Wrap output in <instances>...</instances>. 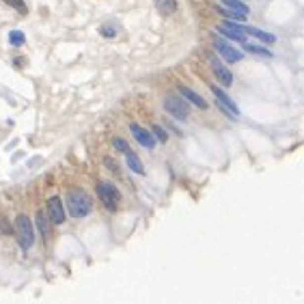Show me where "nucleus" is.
<instances>
[{"instance_id":"19","label":"nucleus","mask_w":304,"mask_h":304,"mask_svg":"<svg viewBox=\"0 0 304 304\" xmlns=\"http://www.w3.org/2000/svg\"><path fill=\"white\" fill-rule=\"evenodd\" d=\"M224 2H226V7L231 11H235V13H242V15L248 13V7L244 2H240V0H224Z\"/></svg>"},{"instance_id":"11","label":"nucleus","mask_w":304,"mask_h":304,"mask_svg":"<svg viewBox=\"0 0 304 304\" xmlns=\"http://www.w3.org/2000/svg\"><path fill=\"white\" fill-rule=\"evenodd\" d=\"M177 91H179V95H181V97L186 99V101H190V104L199 106V108H203V110L207 108V101L203 99L199 93H194V91H192V88H190V87H183V85H179V87H177Z\"/></svg>"},{"instance_id":"17","label":"nucleus","mask_w":304,"mask_h":304,"mask_svg":"<svg viewBox=\"0 0 304 304\" xmlns=\"http://www.w3.org/2000/svg\"><path fill=\"white\" fill-rule=\"evenodd\" d=\"M9 43L13 47H22L24 43H26V37H24L22 31H17V28H13V31L9 33Z\"/></svg>"},{"instance_id":"13","label":"nucleus","mask_w":304,"mask_h":304,"mask_svg":"<svg viewBox=\"0 0 304 304\" xmlns=\"http://www.w3.org/2000/svg\"><path fill=\"white\" fill-rule=\"evenodd\" d=\"M244 33L250 35V37H257V39H261V41H263V43H267V45L276 41V35L265 33V31H261V28H257V26H244Z\"/></svg>"},{"instance_id":"7","label":"nucleus","mask_w":304,"mask_h":304,"mask_svg":"<svg viewBox=\"0 0 304 304\" xmlns=\"http://www.w3.org/2000/svg\"><path fill=\"white\" fill-rule=\"evenodd\" d=\"M214 47H216V52L220 56L224 58L226 63H240L242 58H244V52L242 50H235L233 45H229L224 39H214Z\"/></svg>"},{"instance_id":"2","label":"nucleus","mask_w":304,"mask_h":304,"mask_svg":"<svg viewBox=\"0 0 304 304\" xmlns=\"http://www.w3.org/2000/svg\"><path fill=\"white\" fill-rule=\"evenodd\" d=\"M95 190H97V196H99L101 205H104L106 210L115 212L119 207V201H121V192H119L110 181H97L95 183Z\"/></svg>"},{"instance_id":"8","label":"nucleus","mask_w":304,"mask_h":304,"mask_svg":"<svg viewBox=\"0 0 304 304\" xmlns=\"http://www.w3.org/2000/svg\"><path fill=\"white\" fill-rule=\"evenodd\" d=\"M47 218H50L52 224H63L65 220H67V214H65L61 196H52V199L47 201Z\"/></svg>"},{"instance_id":"3","label":"nucleus","mask_w":304,"mask_h":304,"mask_svg":"<svg viewBox=\"0 0 304 304\" xmlns=\"http://www.w3.org/2000/svg\"><path fill=\"white\" fill-rule=\"evenodd\" d=\"M15 231H17V242L24 250H28L35 244V229H33V222L26 214H20L15 218Z\"/></svg>"},{"instance_id":"5","label":"nucleus","mask_w":304,"mask_h":304,"mask_svg":"<svg viewBox=\"0 0 304 304\" xmlns=\"http://www.w3.org/2000/svg\"><path fill=\"white\" fill-rule=\"evenodd\" d=\"M210 91L214 93V97H216V104L226 112V115H229V117H235V119L240 117V108H237L235 101L231 99L229 95H226V93L222 91V88H218L216 85H212V87H210Z\"/></svg>"},{"instance_id":"4","label":"nucleus","mask_w":304,"mask_h":304,"mask_svg":"<svg viewBox=\"0 0 304 304\" xmlns=\"http://www.w3.org/2000/svg\"><path fill=\"white\" fill-rule=\"evenodd\" d=\"M164 108H166V112H169V115H173L175 119H179V121H186L188 115H190L188 104H186V99H183L181 95L169 93L164 97Z\"/></svg>"},{"instance_id":"22","label":"nucleus","mask_w":304,"mask_h":304,"mask_svg":"<svg viewBox=\"0 0 304 304\" xmlns=\"http://www.w3.org/2000/svg\"><path fill=\"white\" fill-rule=\"evenodd\" d=\"M112 147H115L117 149V151H121V153H125V151H128V142H125L123 138H115V140H112Z\"/></svg>"},{"instance_id":"6","label":"nucleus","mask_w":304,"mask_h":304,"mask_svg":"<svg viewBox=\"0 0 304 304\" xmlns=\"http://www.w3.org/2000/svg\"><path fill=\"white\" fill-rule=\"evenodd\" d=\"M218 33H222L224 37L233 39L237 43H244V41L248 39V35L244 33V26H240V22H233V20H224L218 26Z\"/></svg>"},{"instance_id":"9","label":"nucleus","mask_w":304,"mask_h":304,"mask_svg":"<svg viewBox=\"0 0 304 304\" xmlns=\"http://www.w3.org/2000/svg\"><path fill=\"white\" fill-rule=\"evenodd\" d=\"M210 67H212L214 76H216L218 82L222 87H231V85H233V74H231V69L226 67L224 63H220L216 56H210Z\"/></svg>"},{"instance_id":"18","label":"nucleus","mask_w":304,"mask_h":304,"mask_svg":"<svg viewBox=\"0 0 304 304\" xmlns=\"http://www.w3.org/2000/svg\"><path fill=\"white\" fill-rule=\"evenodd\" d=\"M4 4H9L11 9H15L20 15H26L28 13V7H26V2L24 0H2Z\"/></svg>"},{"instance_id":"20","label":"nucleus","mask_w":304,"mask_h":304,"mask_svg":"<svg viewBox=\"0 0 304 304\" xmlns=\"http://www.w3.org/2000/svg\"><path fill=\"white\" fill-rule=\"evenodd\" d=\"M99 35L101 37H106V39L117 37V26H112V24H104V26L99 28Z\"/></svg>"},{"instance_id":"16","label":"nucleus","mask_w":304,"mask_h":304,"mask_svg":"<svg viewBox=\"0 0 304 304\" xmlns=\"http://www.w3.org/2000/svg\"><path fill=\"white\" fill-rule=\"evenodd\" d=\"M244 52H248V54H255V56H263V58H272V52L265 50V47H259V45H253L248 43V41H244Z\"/></svg>"},{"instance_id":"21","label":"nucleus","mask_w":304,"mask_h":304,"mask_svg":"<svg viewBox=\"0 0 304 304\" xmlns=\"http://www.w3.org/2000/svg\"><path fill=\"white\" fill-rule=\"evenodd\" d=\"M151 134H153V138H156V140L166 142V132H164L162 128H160V125H153V128H151Z\"/></svg>"},{"instance_id":"1","label":"nucleus","mask_w":304,"mask_h":304,"mask_svg":"<svg viewBox=\"0 0 304 304\" xmlns=\"http://www.w3.org/2000/svg\"><path fill=\"white\" fill-rule=\"evenodd\" d=\"M67 207H69V214L74 218H85L91 214L93 210V201L82 188H71L67 192Z\"/></svg>"},{"instance_id":"15","label":"nucleus","mask_w":304,"mask_h":304,"mask_svg":"<svg viewBox=\"0 0 304 304\" xmlns=\"http://www.w3.org/2000/svg\"><path fill=\"white\" fill-rule=\"evenodd\" d=\"M37 226H39V233H41V237H43V240H47V235H50V220L45 218V212L43 210H39L37 212Z\"/></svg>"},{"instance_id":"12","label":"nucleus","mask_w":304,"mask_h":304,"mask_svg":"<svg viewBox=\"0 0 304 304\" xmlns=\"http://www.w3.org/2000/svg\"><path fill=\"white\" fill-rule=\"evenodd\" d=\"M123 156H125V162H128V166L136 173V175H145V173H147V171H145V164H142V160L136 156L134 151H130V149H128V151H125Z\"/></svg>"},{"instance_id":"14","label":"nucleus","mask_w":304,"mask_h":304,"mask_svg":"<svg viewBox=\"0 0 304 304\" xmlns=\"http://www.w3.org/2000/svg\"><path fill=\"white\" fill-rule=\"evenodd\" d=\"M153 4H156V9H158L162 15H173L177 9H179L177 0H153Z\"/></svg>"},{"instance_id":"10","label":"nucleus","mask_w":304,"mask_h":304,"mask_svg":"<svg viewBox=\"0 0 304 304\" xmlns=\"http://www.w3.org/2000/svg\"><path fill=\"white\" fill-rule=\"evenodd\" d=\"M130 130H132V136L136 140H138V145H142L145 149H153L156 147V138H153V134L145 130L142 125L138 123H130Z\"/></svg>"}]
</instances>
